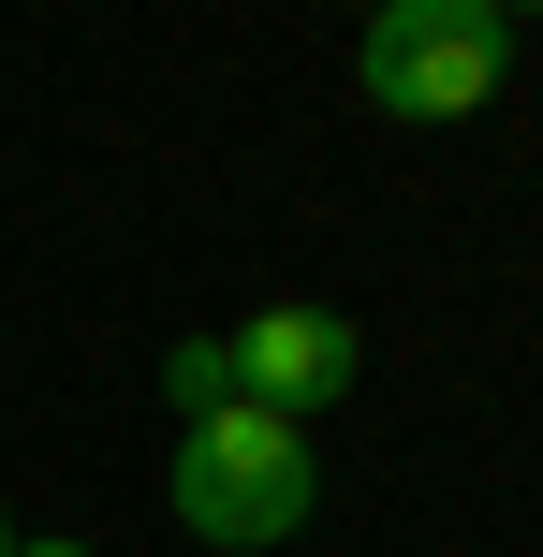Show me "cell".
I'll list each match as a JSON object with an SVG mask.
<instances>
[{"label":"cell","mask_w":543,"mask_h":557,"mask_svg":"<svg viewBox=\"0 0 543 557\" xmlns=\"http://www.w3.org/2000/svg\"><path fill=\"white\" fill-rule=\"evenodd\" d=\"M15 557H88V543H15Z\"/></svg>","instance_id":"cell-5"},{"label":"cell","mask_w":543,"mask_h":557,"mask_svg":"<svg viewBox=\"0 0 543 557\" xmlns=\"http://www.w3.org/2000/svg\"><path fill=\"white\" fill-rule=\"evenodd\" d=\"M499 15H515V0H499Z\"/></svg>","instance_id":"cell-7"},{"label":"cell","mask_w":543,"mask_h":557,"mask_svg":"<svg viewBox=\"0 0 543 557\" xmlns=\"http://www.w3.org/2000/svg\"><path fill=\"white\" fill-rule=\"evenodd\" d=\"M235 337V396L250 411H294L309 425L323 396H353V367H368V337L338 323V308H250V323H221Z\"/></svg>","instance_id":"cell-3"},{"label":"cell","mask_w":543,"mask_h":557,"mask_svg":"<svg viewBox=\"0 0 543 557\" xmlns=\"http://www.w3.org/2000/svg\"><path fill=\"white\" fill-rule=\"evenodd\" d=\"M0 557H15V529H0Z\"/></svg>","instance_id":"cell-6"},{"label":"cell","mask_w":543,"mask_h":557,"mask_svg":"<svg viewBox=\"0 0 543 557\" xmlns=\"http://www.w3.org/2000/svg\"><path fill=\"white\" fill-rule=\"evenodd\" d=\"M162 396H176V425H192V411H235V337H176V352H162Z\"/></svg>","instance_id":"cell-4"},{"label":"cell","mask_w":543,"mask_h":557,"mask_svg":"<svg viewBox=\"0 0 543 557\" xmlns=\"http://www.w3.org/2000/svg\"><path fill=\"white\" fill-rule=\"evenodd\" d=\"M323 513V455H309V425L294 411H250V396H235V411H192L176 425V529L192 543H294Z\"/></svg>","instance_id":"cell-1"},{"label":"cell","mask_w":543,"mask_h":557,"mask_svg":"<svg viewBox=\"0 0 543 557\" xmlns=\"http://www.w3.org/2000/svg\"><path fill=\"white\" fill-rule=\"evenodd\" d=\"M515 59V15L499 0H368V45H353V88L382 117H470Z\"/></svg>","instance_id":"cell-2"}]
</instances>
